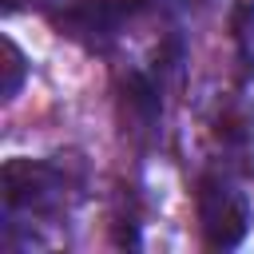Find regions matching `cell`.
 <instances>
[{
	"instance_id": "cell-1",
	"label": "cell",
	"mask_w": 254,
	"mask_h": 254,
	"mask_svg": "<svg viewBox=\"0 0 254 254\" xmlns=\"http://www.w3.org/2000/svg\"><path fill=\"white\" fill-rule=\"evenodd\" d=\"M198 218H202V234H206V242L218 246V250L238 246L242 234H246V226H250L246 202H242L230 187L210 183V179H206L202 190H198Z\"/></svg>"
},
{
	"instance_id": "cell-2",
	"label": "cell",
	"mask_w": 254,
	"mask_h": 254,
	"mask_svg": "<svg viewBox=\"0 0 254 254\" xmlns=\"http://www.w3.org/2000/svg\"><path fill=\"white\" fill-rule=\"evenodd\" d=\"M0 179H4L8 206H40V198L52 187V171L44 163H32V159H12Z\"/></svg>"
},
{
	"instance_id": "cell-3",
	"label": "cell",
	"mask_w": 254,
	"mask_h": 254,
	"mask_svg": "<svg viewBox=\"0 0 254 254\" xmlns=\"http://www.w3.org/2000/svg\"><path fill=\"white\" fill-rule=\"evenodd\" d=\"M24 83V56L12 40H4V95H16Z\"/></svg>"
}]
</instances>
